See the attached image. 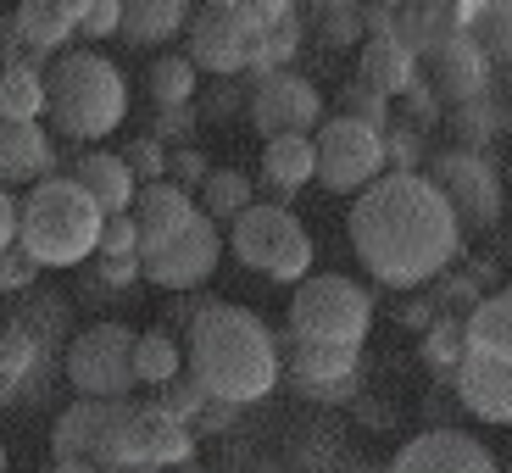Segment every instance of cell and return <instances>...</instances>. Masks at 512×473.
Returning a JSON list of instances; mask_svg holds the SVG:
<instances>
[{"instance_id": "cell-1", "label": "cell", "mask_w": 512, "mask_h": 473, "mask_svg": "<svg viewBox=\"0 0 512 473\" xmlns=\"http://www.w3.org/2000/svg\"><path fill=\"white\" fill-rule=\"evenodd\" d=\"M351 251L390 290H423L462 256V229L423 173H384L351 206Z\"/></svg>"}, {"instance_id": "cell-2", "label": "cell", "mask_w": 512, "mask_h": 473, "mask_svg": "<svg viewBox=\"0 0 512 473\" xmlns=\"http://www.w3.org/2000/svg\"><path fill=\"white\" fill-rule=\"evenodd\" d=\"M190 379L206 390V401L223 407H251L279 384V334L240 301H206L190 323Z\"/></svg>"}, {"instance_id": "cell-3", "label": "cell", "mask_w": 512, "mask_h": 473, "mask_svg": "<svg viewBox=\"0 0 512 473\" xmlns=\"http://www.w3.org/2000/svg\"><path fill=\"white\" fill-rule=\"evenodd\" d=\"M101 206L73 179H39L17 201V251L34 268H84L101 245Z\"/></svg>"}, {"instance_id": "cell-4", "label": "cell", "mask_w": 512, "mask_h": 473, "mask_svg": "<svg viewBox=\"0 0 512 473\" xmlns=\"http://www.w3.org/2000/svg\"><path fill=\"white\" fill-rule=\"evenodd\" d=\"M45 112H51L56 134L73 145H95L117 134L128 117V84L117 62H106L101 51H62L45 73Z\"/></svg>"}, {"instance_id": "cell-5", "label": "cell", "mask_w": 512, "mask_h": 473, "mask_svg": "<svg viewBox=\"0 0 512 473\" xmlns=\"http://www.w3.org/2000/svg\"><path fill=\"white\" fill-rule=\"evenodd\" d=\"M373 329V295L346 273H307L290 295V340L362 351Z\"/></svg>"}, {"instance_id": "cell-6", "label": "cell", "mask_w": 512, "mask_h": 473, "mask_svg": "<svg viewBox=\"0 0 512 473\" xmlns=\"http://www.w3.org/2000/svg\"><path fill=\"white\" fill-rule=\"evenodd\" d=\"M229 245L245 268L273 284H301L312 273V234L290 206H273V201L245 206L240 218H234Z\"/></svg>"}, {"instance_id": "cell-7", "label": "cell", "mask_w": 512, "mask_h": 473, "mask_svg": "<svg viewBox=\"0 0 512 473\" xmlns=\"http://www.w3.org/2000/svg\"><path fill=\"white\" fill-rule=\"evenodd\" d=\"M62 373L78 401H128L134 390V329L123 323H90L62 351Z\"/></svg>"}, {"instance_id": "cell-8", "label": "cell", "mask_w": 512, "mask_h": 473, "mask_svg": "<svg viewBox=\"0 0 512 473\" xmlns=\"http://www.w3.org/2000/svg\"><path fill=\"white\" fill-rule=\"evenodd\" d=\"M262 45V6H240V0H218L190 12V67L195 73L234 78L251 67V51Z\"/></svg>"}, {"instance_id": "cell-9", "label": "cell", "mask_w": 512, "mask_h": 473, "mask_svg": "<svg viewBox=\"0 0 512 473\" xmlns=\"http://www.w3.org/2000/svg\"><path fill=\"white\" fill-rule=\"evenodd\" d=\"M312 151H318V184L329 195H362L373 179H384L379 128H362L351 117H323L312 134Z\"/></svg>"}, {"instance_id": "cell-10", "label": "cell", "mask_w": 512, "mask_h": 473, "mask_svg": "<svg viewBox=\"0 0 512 473\" xmlns=\"http://www.w3.org/2000/svg\"><path fill=\"white\" fill-rule=\"evenodd\" d=\"M423 179L451 206L457 229H490L501 218V173L485 151H440Z\"/></svg>"}, {"instance_id": "cell-11", "label": "cell", "mask_w": 512, "mask_h": 473, "mask_svg": "<svg viewBox=\"0 0 512 473\" xmlns=\"http://www.w3.org/2000/svg\"><path fill=\"white\" fill-rule=\"evenodd\" d=\"M195 457V429L173 423L151 401H128L123 435H117V473H162Z\"/></svg>"}, {"instance_id": "cell-12", "label": "cell", "mask_w": 512, "mask_h": 473, "mask_svg": "<svg viewBox=\"0 0 512 473\" xmlns=\"http://www.w3.org/2000/svg\"><path fill=\"white\" fill-rule=\"evenodd\" d=\"M245 117H251L268 140H279V134H318L323 123V95L312 78L301 73H256L251 90H245Z\"/></svg>"}, {"instance_id": "cell-13", "label": "cell", "mask_w": 512, "mask_h": 473, "mask_svg": "<svg viewBox=\"0 0 512 473\" xmlns=\"http://www.w3.org/2000/svg\"><path fill=\"white\" fill-rule=\"evenodd\" d=\"M223 262V240H218V223L195 218L179 240L156 245V251L140 256V279L156 284V290H173V295H195Z\"/></svg>"}, {"instance_id": "cell-14", "label": "cell", "mask_w": 512, "mask_h": 473, "mask_svg": "<svg viewBox=\"0 0 512 473\" xmlns=\"http://www.w3.org/2000/svg\"><path fill=\"white\" fill-rule=\"evenodd\" d=\"M128 401H73L51 429V451L56 462L78 457L95 462L101 473H117V435H123Z\"/></svg>"}, {"instance_id": "cell-15", "label": "cell", "mask_w": 512, "mask_h": 473, "mask_svg": "<svg viewBox=\"0 0 512 473\" xmlns=\"http://www.w3.org/2000/svg\"><path fill=\"white\" fill-rule=\"evenodd\" d=\"M279 368H290V379H295V390H301V396H346V390H357L362 351L312 346V340H290V334H284Z\"/></svg>"}, {"instance_id": "cell-16", "label": "cell", "mask_w": 512, "mask_h": 473, "mask_svg": "<svg viewBox=\"0 0 512 473\" xmlns=\"http://www.w3.org/2000/svg\"><path fill=\"white\" fill-rule=\"evenodd\" d=\"M390 473H501V462L490 457V446H479L462 429H429L396 451Z\"/></svg>"}, {"instance_id": "cell-17", "label": "cell", "mask_w": 512, "mask_h": 473, "mask_svg": "<svg viewBox=\"0 0 512 473\" xmlns=\"http://www.w3.org/2000/svg\"><path fill=\"white\" fill-rule=\"evenodd\" d=\"M12 23H17V39H23L28 67L56 62L78 34V0H23L12 12Z\"/></svg>"}, {"instance_id": "cell-18", "label": "cell", "mask_w": 512, "mask_h": 473, "mask_svg": "<svg viewBox=\"0 0 512 473\" xmlns=\"http://www.w3.org/2000/svg\"><path fill=\"white\" fill-rule=\"evenodd\" d=\"M39 179H56L51 128L0 117V190H12V184H39Z\"/></svg>"}, {"instance_id": "cell-19", "label": "cell", "mask_w": 512, "mask_h": 473, "mask_svg": "<svg viewBox=\"0 0 512 473\" xmlns=\"http://www.w3.org/2000/svg\"><path fill=\"white\" fill-rule=\"evenodd\" d=\"M128 218H134V229H140V256H145V251H156V245L179 240V234L201 218V206H195V195L173 190V184L162 179V184H145V190L134 195Z\"/></svg>"}, {"instance_id": "cell-20", "label": "cell", "mask_w": 512, "mask_h": 473, "mask_svg": "<svg viewBox=\"0 0 512 473\" xmlns=\"http://www.w3.org/2000/svg\"><path fill=\"white\" fill-rule=\"evenodd\" d=\"M429 62H435V101H451V106H462V101H479L485 95V78H490V62L462 39V28L440 45V51H429Z\"/></svg>"}, {"instance_id": "cell-21", "label": "cell", "mask_w": 512, "mask_h": 473, "mask_svg": "<svg viewBox=\"0 0 512 473\" xmlns=\"http://www.w3.org/2000/svg\"><path fill=\"white\" fill-rule=\"evenodd\" d=\"M67 179L101 206V218H123L128 206H134V195H140V184L128 179V167H123V156H117V151H84Z\"/></svg>"}, {"instance_id": "cell-22", "label": "cell", "mask_w": 512, "mask_h": 473, "mask_svg": "<svg viewBox=\"0 0 512 473\" xmlns=\"http://www.w3.org/2000/svg\"><path fill=\"white\" fill-rule=\"evenodd\" d=\"M457 396H462V407L474 412V418L512 429V368H496V362H479V357H462Z\"/></svg>"}, {"instance_id": "cell-23", "label": "cell", "mask_w": 512, "mask_h": 473, "mask_svg": "<svg viewBox=\"0 0 512 473\" xmlns=\"http://www.w3.org/2000/svg\"><path fill=\"white\" fill-rule=\"evenodd\" d=\"M262 179L273 190V206H284L295 190H307L318 179V151H312V134H279V140L262 145Z\"/></svg>"}, {"instance_id": "cell-24", "label": "cell", "mask_w": 512, "mask_h": 473, "mask_svg": "<svg viewBox=\"0 0 512 473\" xmlns=\"http://www.w3.org/2000/svg\"><path fill=\"white\" fill-rule=\"evenodd\" d=\"M462 340H468V357L512 368V290L485 295V301L462 318Z\"/></svg>"}, {"instance_id": "cell-25", "label": "cell", "mask_w": 512, "mask_h": 473, "mask_svg": "<svg viewBox=\"0 0 512 473\" xmlns=\"http://www.w3.org/2000/svg\"><path fill=\"white\" fill-rule=\"evenodd\" d=\"M12 323L34 340L39 351H45V357H62L67 340H73V301L56 295V290H28L23 312H17Z\"/></svg>"}, {"instance_id": "cell-26", "label": "cell", "mask_w": 512, "mask_h": 473, "mask_svg": "<svg viewBox=\"0 0 512 473\" xmlns=\"http://www.w3.org/2000/svg\"><path fill=\"white\" fill-rule=\"evenodd\" d=\"M412 78H418V62L401 51L396 39H362V62H357L362 90H373L379 101H401Z\"/></svg>"}, {"instance_id": "cell-27", "label": "cell", "mask_w": 512, "mask_h": 473, "mask_svg": "<svg viewBox=\"0 0 512 473\" xmlns=\"http://www.w3.org/2000/svg\"><path fill=\"white\" fill-rule=\"evenodd\" d=\"M190 28V6L184 0H123V23L117 34L128 45H167Z\"/></svg>"}, {"instance_id": "cell-28", "label": "cell", "mask_w": 512, "mask_h": 473, "mask_svg": "<svg viewBox=\"0 0 512 473\" xmlns=\"http://www.w3.org/2000/svg\"><path fill=\"white\" fill-rule=\"evenodd\" d=\"M195 195H201L195 206H201L206 223H234L245 206H256V184H251V173H240V167H212Z\"/></svg>"}, {"instance_id": "cell-29", "label": "cell", "mask_w": 512, "mask_h": 473, "mask_svg": "<svg viewBox=\"0 0 512 473\" xmlns=\"http://www.w3.org/2000/svg\"><path fill=\"white\" fill-rule=\"evenodd\" d=\"M179 373H184L179 334H167V329L134 334V384H156V390H162V384L179 379Z\"/></svg>"}, {"instance_id": "cell-30", "label": "cell", "mask_w": 512, "mask_h": 473, "mask_svg": "<svg viewBox=\"0 0 512 473\" xmlns=\"http://www.w3.org/2000/svg\"><path fill=\"white\" fill-rule=\"evenodd\" d=\"M0 117L12 123H39L45 117V73L28 62L0 67Z\"/></svg>"}, {"instance_id": "cell-31", "label": "cell", "mask_w": 512, "mask_h": 473, "mask_svg": "<svg viewBox=\"0 0 512 473\" xmlns=\"http://www.w3.org/2000/svg\"><path fill=\"white\" fill-rule=\"evenodd\" d=\"M462 39H468L485 62L490 56L512 62V6H474V12H462Z\"/></svg>"}, {"instance_id": "cell-32", "label": "cell", "mask_w": 512, "mask_h": 473, "mask_svg": "<svg viewBox=\"0 0 512 473\" xmlns=\"http://www.w3.org/2000/svg\"><path fill=\"white\" fill-rule=\"evenodd\" d=\"M195 95H201V73L190 67V56H156L151 62V101L156 112L162 106H195Z\"/></svg>"}, {"instance_id": "cell-33", "label": "cell", "mask_w": 512, "mask_h": 473, "mask_svg": "<svg viewBox=\"0 0 512 473\" xmlns=\"http://www.w3.org/2000/svg\"><path fill=\"white\" fill-rule=\"evenodd\" d=\"M468 357V340H462V318H435L423 329V362L435 373H457Z\"/></svg>"}, {"instance_id": "cell-34", "label": "cell", "mask_w": 512, "mask_h": 473, "mask_svg": "<svg viewBox=\"0 0 512 473\" xmlns=\"http://www.w3.org/2000/svg\"><path fill=\"white\" fill-rule=\"evenodd\" d=\"M312 28H318L323 45H357V39H368L362 6H351V0H323V6H312Z\"/></svg>"}, {"instance_id": "cell-35", "label": "cell", "mask_w": 512, "mask_h": 473, "mask_svg": "<svg viewBox=\"0 0 512 473\" xmlns=\"http://www.w3.org/2000/svg\"><path fill=\"white\" fill-rule=\"evenodd\" d=\"M156 412H167L173 423H195L206 412V390L190 379V373H179V379H167L162 390H156V401H151Z\"/></svg>"}, {"instance_id": "cell-36", "label": "cell", "mask_w": 512, "mask_h": 473, "mask_svg": "<svg viewBox=\"0 0 512 473\" xmlns=\"http://www.w3.org/2000/svg\"><path fill=\"white\" fill-rule=\"evenodd\" d=\"M117 156H123L128 179L140 184V190H145V184H162V179H167V151L151 140V134H140V140H128Z\"/></svg>"}, {"instance_id": "cell-37", "label": "cell", "mask_w": 512, "mask_h": 473, "mask_svg": "<svg viewBox=\"0 0 512 473\" xmlns=\"http://www.w3.org/2000/svg\"><path fill=\"white\" fill-rule=\"evenodd\" d=\"M334 117H351V123H362V128H390V101H379L373 90H362V84H346L340 90V112Z\"/></svg>"}, {"instance_id": "cell-38", "label": "cell", "mask_w": 512, "mask_h": 473, "mask_svg": "<svg viewBox=\"0 0 512 473\" xmlns=\"http://www.w3.org/2000/svg\"><path fill=\"white\" fill-rule=\"evenodd\" d=\"M379 140H384V162H390V173H418V151H423L418 123H390Z\"/></svg>"}, {"instance_id": "cell-39", "label": "cell", "mask_w": 512, "mask_h": 473, "mask_svg": "<svg viewBox=\"0 0 512 473\" xmlns=\"http://www.w3.org/2000/svg\"><path fill=\"white\" fill-rule=\"evenodd\" d=\"M123 23V0H78V34L90 39H112Z\"/></svg>"}, {"instance_id": "cell-40", "label": "cell", "mask_w": 512, "mask_h": 473, "mask_svg": "<svg viewBox=\"0 0 512 473\" xmlns=\"http://www.w3.org/2000/svg\"><path fill=\"white\" fill-rule=\"evenodd\" d=\"M84 284L90 290H128V284H140V256H95Z\"/></svg>"}, {"instance_id": "cell-41", "label": "cell", "mask_w": 512, "mask_h": 473, "mask_svg": "<svg viewBox=\"0 0 512 473\" xmlns=\"http://www.w3.org/2000/svg\"><path fill=\"white\" fill-rule=\"evenodd\" d=\"M206 173H212V162H206L195 145H184V151H167V184L184 195H195L206 184Z\"/></svg>"}, {"instance_id": "cell-42", "label": "cell", "mask_w": 512, "mask_h": 473, "mask_svg": "<svg viewBox=\"0 0 512 473\" xmlns=\"http://www.w3.org/2000/svg\"><path fill=\"white\" fill-rule=\"evenodd\" d=\"M190 134H195V106H162L156 112V123H151V140L162 145H173V151H184L190 145Z\"/></svg>"}, {"instance_id": "cell-43", "label": "cell", "mask_w": 512, "mask_h": 473, "mask_svg": "<svg viewBox=\"0 0 512 473\" xmlns=\"http://www.w3.org/2000/svg\"><path fill=\"white\" fill-rule=\"evenodd\" d=\"M95 256H140V229H134L128 212L101 223V245H95Z\"/></svg>"}, {"instance_id": "cell-44", "label": "cell", "mask_w": 512, "mask_h": 473, "mask_svg": "<svg viewBox=\"0 0 512 473\" xmlns=\"http://www.w3.org/2000/svg\"><path fill=\"white\" fill-rule=\"evenodd\" d=\"M34 279H39V268L17 251V245H12V251H0V295H17V290L28 295V290H34Z\"/></svg>"}, {"instance_id": "cell-45", "label": "cell", "mask_w": 512, "mask_h": 473, "mask_svg": "<svg viewBox=\"0 0 512 473\" xmlns=\"http://www.w3.org/2000/svg\"><path fill=\"white\" fill-rule=\"evenodd\" d=\"M234 112H245V90L229 84V78L218 84V95H206V101L195 106V117H234Z\"/></svg>"}, {"instance_id": "cell-46", "label": "cell", "mask_w": 512, "mask_h": 473, "mask_svg": "<svg viewBox=\"0 0 512 473\" xmlns=\"http://www.w3.org/2000/svg\"><path fill=\"white\" fill-rule=\"evenodd\" d=\"M396 318H401V323H407V329H418V334H423V329H429V323H435V318H440V312H435V307H429V295H418V290H412V295H407V301H401V307H396Z\"/></svg>"}, {"instance_id": "cell-47", "label": "cell", "mask_w": 512, "mask_h": 473, "mask_svg": "<svg viewBox=\"0 0 512 473\" xmlns=\"http://www.w3.org/2000/svg\"><path fill=\"white\" fill-rule=\"evenodd\" d=\"M201 307H206L201 295H179V301L167 307V323H173V329H184V334H190V323L201 318ZM173 329H167V334H173Z\"/></svg>"}, {"instance_id": "cell-48", "label": "cell", "mask_w": 512, "mask_h": 473, "mask_svg": "<svg viewBox=\"0 0 512 473\" xmlns=\"http://www.w3.org/2000/svg\"><path fill=\"white\" fill-rule=\"evenodd\" d=\"M17 245V195L0 190V251H12Z\"/></svg>"}, {"instance_id": "cell-49", "label": "cell", "mask_w": 512, "mask_h": 473, "mask_svg": "<svg viewBox=\"0 0 512 473\" xmlns=\"http://www.w3.org/2000/svg\"><path fill=\"white\" fill-rule=\"evenodd\" d=\"M0 62H6V67L23 62V39H17V23H12V17H0Z\"/></svg>"}, {"instance_id": "cell-50", "label": "cell", "mask_w": 512, "mask_h": 473, "mask_svg": "<svg viewBox=\"0 0 512 473\" xmlns=\"http://www.w3.org/2000/svg\"><path fill=\"white\" fill-rule=\"evenodd\" d=\"M51 473H101V468H95V462H78V457H67V462H56Z\"/></svg>"}, {"instance_id": "cell-51", "label": "cell", "mask_w": 512, "mask_h": 473, "mask_svg": "<svg viewBox=\"0 0 512 473\" xmlns=\"http://www.w3.org/2000/svg\"><path fill=\"white\" fill-rule=\"evenodd\" d=\"M6 468H12V462H6V446H0V473H6Z\"/></svg>"}, {"instance_id": "cell-52", "label": "cell", "mask_w": 512, "mask_h": 473, "mask_svg": "<svg viewBox=\"0 0 512 473\" xmlns=\"http://www.w3.org/2000/svg\"><path fill=\"white\" fill-rule=\"evenodd\" d=\"M501 473H512V457H507V468H501Z\"/></svg>"}, {"instance_id": "cell-53", "label": "cell", "mask_w": 512, "mask_h": 473, "mask_svg": "<svg viewBox=\"0 0 512 473\" xmlns=\"http://www.w3.org/2000/svg\"><path fill=\"white\" fill-rule=\"evenodd\" d=\"M507 290H512V284H507Z\"/></svg>"}]
</instances>
